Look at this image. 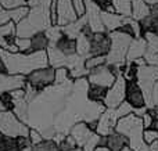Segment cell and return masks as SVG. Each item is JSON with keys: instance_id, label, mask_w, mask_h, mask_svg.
Listing matches in <instances>:
<instances>
[{"instance_id": "6da1fadb", "label": "cell", "mask_w": 158, "mask_h": 151, "mask_svg": "<svg viewBox=\"0 0 158 151\" xmlns=\"http://www.w3.org/2000/svg\"><path fill=\"white\" fill-rule=\"evenodd\" d=\"M74 79L63 85H53L39 92L28 104V114L25 124L31 129L42 133L44 140H53L57 133L54 130V122L58 114L64 110L67 99L72 92Z\"/></svg>"}, {"instance_id": "7a4b0ae2", "label": "cell", "mask_w": 158, "mask_h": 151, "mask_svg": "<svg viewBox=\"0 0 158 151\" xmlns=\"http://www.w3.org/2000/svg\"><path fill=\"white\" fill-rule=\"evenodd\" d=\"M0 57L4 61L8 75L29 76L32 72L38 69L50 67L46 50L33 53H10L7 50L0 49Z\"/></svg>"}, {"instance_id": "3957f363", "label": "cell", "mask_w": 158, "mask_h": 151, "mask_svg": "<svg viewBox=\"0 0 158 151\" xmlns=\"http://www.w3.org/2000/svg\"><path fill=\"white\" fill-rule=\"evenodd\" d=\"M52 6L31 8L29 14L17 24V38L31 39L40 32H44L53 25L52 19Z\"/></svg>"}, {"instance_id": "277c9868", "label": "cell", "mask_w": 158, "mask_h": 151, "mask_svg": "<svg viewBox=\"0 0 158 151\" xmlns=\"http://www.w3.org/2000/svg\"><path fill=\"white\" fill-rule=\"evenodd\" d=\"M115 132L123 135L129 141V149L133 151H150L148 144L144 141V125L140 116L131 114V115L121 118L117 122Z\"/></svg>"}, {"instance_id": "5b68a950", "label": "cell", "mask_w": 158, "mask_h": 151, "mask_svg": "<svg viewBox=\"0 0 158 151\" xmlns=\"http://www.w3.org/2000/svg\"><path fill=\"white\" fill-rule=\"evenodd\" d=\"M111 39V49L110 53L106 55V64L111 68L125 69L126 67V55H128L129 47L133 42V36L123 33L121 31L108 33Z\"/></svg>"}, {"instance_id": "8992f818", "label": "cell", "mask_w": 158, "mask_h": 151, "mask_svg": "<svg viewBox=\"0 0 158 151\" xmlns=\"http://www.w3.org/2000/svg\"><path fill=\"white\" fill-rule=\"evenodd\" d=\"M69 136L75 140L79 149H82L83 151H94L97 147L101 146V140H103V136L94 132L85 122H79L75 125L69 132Z\"/></svg>"}, {"instance_id": "52a82bcc", "label": "cell", "mask_w": 158, "mask_h": 151, "mask_svg": "<svg viewBox=\"0 0 158 151\" xmlns=\"http://www.w3.org/2000/svg\"><path fill=\"white\" fill-rule=\"evenodd\" d=\"M0 133L14 139L29 137L31 129L13 111H3L0 112Z\"/></svg>"}, {"instance_id": "ba28073f", "label": "cell", "mask_w": 158, "mask_h": 151, "mask_svg": "<svg viewBox=\"0 0 158 151\" xmlns=\"http://www.w3.org/2000/svg\"><path fill=\"white\" fill-rule=\"evenodd\" d=\"M136 80L139 83L140 89L143 90L146 99V107L150 110L154 108L153 104V90L156 86L157 80H158V68L157 67H151V65H143V67H137V75H136Z\"/></svg>"}, {"instance_id": "9c48e42d", "label": "cell", "mask_w": 158, "mask_h": 151, "mask_svg": "<svg viewBox=\"0 0 158 151\" xmlns=\"http://www.w3.org/2000/svg\"><path fill=\"white\" fill-rule=\"evenodd\" d=\"M123 101H126V79L123 74L118 75L115 83L107 90V96L104 99V105L107 108L115 110Z\"/></svg>"}, {"instance_id": "30bf717a", "label": "cell", "mask_w": 158, "mask_h": 151, "mask_svg": "<svg viewBox=\"0 0 158 151\" xmlns=\"http://www.w3.org/2000/svg\"><path fill=\"white\" fill-rule=\"evenodd\" d=\"M87 80H89L90 85L100 86V88H104L108 90L117 80V75L112 71L111 67L104 64V65H100L97 68L92 69L87 75Z\"/></svg>"}, {"instance_id": "8fae6325", "label": "cell", "mask_w": 158, "mask_h": 151, "mask_svg": "<svg viewBox=\"0 0 158 151\" xmlns=\"http://www.w3.org/2000/svg\"><path fill=\"white\" fill-rule=\"evenodd\" d=\"M54 82H56V69L52 68V67L38 69V71L32 72L29 76H27V83H29L38 92H42L44 89L53 86Z\"/></svg>"}, {"instance_id": "7c38bea8", "label": "cell", "mask_w": 158, "mask_h": 151, "mask_svg": "<svg viewBox=\"0 0 158 151\" xmlns=\"http://www.w3.org/2000/svg\"><path fill=\"white\" fill-rule=\"evenodd\" d=\"M85 7H86V13L83 17L86 18L87 27L93 31V33H107L101 18L103 10L92 0H85Z\"/></svg>"}, {"instance_id": "4fadbf2b", "label": "cell", "mask_w": 158, "mask_h": 151, "mask_svg": "<svg viewBox=\"0 0 158 151\" xmlns=\"http://www.w3.org/2000/svg\"><path fill=\"white\" fill-rule=\"evenodd\" d=\"M56 3H57V24L56 25L63 28L79 19L72 0H56Z\"/></svg>"}, {"instance_id": "5bb4252c", "label": "cell", "mask_w": 158, "mask_h": 151, "mask_svg": "<svg viewBox=\"0 0 158 151\" xmlns=\"http://www.w3.org/2000/svg\"><path fill=\"white\" fill-rule=\"evenodd\" d=\"M126 101L133 107V110L146 107V99L136 79L126 80Z\"/></svg>"}, {"instance_id": "9a60e30c", "label": "cell", "mask_w": 158, "mask_h": 151, "mask_svg": "<svg viewBox=\"0 0 158 151\" xmlns=\"http://www.w3.org/2000/svg\"><path fill=\"white\" fill-rule=\"evenodd\" d=\"M111 49V39L108 33H94L92 36L90 57H106Z\"/></svg>"}, {"instance_id": "2e32d148", "label": "cell", "mask_w": 158, "mask_h": 151, "mask_svg": "<svg viewBox=\"0 0 158 151\" xmlns=\"http://www.w3.org/2000/svg\"><path fill=\"white\" fill-rule=\"evenodd\" d=\"M119 119L117 118V114L115 110L111 108H107L106 112L101 115V118L97 122V128H96V132L100 136H108L111 133L115 132V126H117V122Z\"/></svg>"}, {"instance_id": "e0dca14e", "label": "cell", "mask_w": 158, "mask_h": 151, "mask_svg": "<svg viewBox=\"0 0 158 151\" xmlns=\"http://www.w3.org/2000/svg\"><path fill=\"white\" fill-rule=\"evenodd\" d=\"M27 78L21 75H8L0 74V96L4 93H10L17 89H25Z\"/></svg>"}, {"instance_id": "ac0fdd59", "label": "cell", "mask_w": 158, "mask_h": 151, "mask_svg": "<svg viewBox=\"0 0 158 151\" xmlns=\"http://www.w3.org/2000/svg\"><path fill=\"white\" fill-rule=\"evenodd\" d=\"M29 137H8L0 133V151H22L31 147Z\"/></svg>"}, {"instance_id": "d6986e66", "label": "cell", "mask_w": 158, "mask_h": 151, "mask_svg": "<svg viewBox=\"0 0 158 151\" xmlns=\"http://www.w3.org/2000/svg\"><path fill=\"white\" fill-rule=\"evenodd\" d=\"M46 51H47V55H49V65L52 67V68H54V69L68 68L72 55L63 54L61 51H58V50L56 49L54 44H49Z\"/></svg>"}, {"instance_id": "ffe728a7", "label": "cell", "mask_w": 158, "mask_h": 151, "mask_svg": "<svg viewBox=\"0 0 158 151\" xmlns=\"http://www.w3.org/2000/svg\"><path fill=\"white\" fill-rule=\"evenodd\" d=\"M147 54V42L144 38L133 39L126 55V64H133L139 58H144Z\"/></svg>"}, {"instance_id": "44dd1931", "label": "cell", "mask_w": 158, "mask_h": 151, "mask_svg": "<svg viewBox=\"0 0 158 151\" xmlns=\"http://www.w3.org/2000/svg\"><path fill=\"white\" fill-rule=\"evenodd\" d=\"M101 146L108 147L111 151H122L125 147H129V141L123 135L114 132L108 136H103Z\"/></svg>"}, {"instance_id": "7402d4cb", "label": "cell", "mask_w": 158, "mask_h": 151, "mask_svg": "<svg viewBox=\"0 0 158 151\" xmlns=\"http://www.w3.org/2000/svg\"><path fill=\"white\" fill-rule=\"evenodd\" d=\"M101 18H103V24H104V28H106L107 33H111V32L118 31L121 27H122L125 19H126V17H122V15L115 14V13L103 11V13H101Z\"/></svg>"}, {"instance_id": "603a6c76", "label": "cell", "mask_w": 158, "mask_h": 151, "mask_svg": "<svg viewBox=\"0 0 158 151\" xmlns=\"http://www.w3.org/2000/svg\"><path fill=\"white\" fill-rule=\"evenodd\" d=\"M142 31H143V35L147 32L154 33V35H158V4L151 6V14L144 18L142 22Z\"/></svg>"}, {"instance_id": "cb8c5ba5", "label": "cell", "mask_w": 158, "mask_h": 151, "mask_svg": "<svg viewBox=\"0 0 158 151\" xmlns=\"http://www.w3.org/2000/svg\"><path fill=\"white\" fill-rule=\"evenodd\" d=\"M151 14V7L144 0H133L132 2V17L135 21L142 22Z\"/></svg>"}, {"instance_id": "d4e9b609", "label": "cell", "mask_w": 158, "mask_h": 151, "mask_svg": "<svg viewBox=\"0 0 158 151\" xmlns=\"http://www.w3.org/2000/svg\"><path fill=\"white\" fill-rule=\"evenodd\" d=\"M54 46H56V49H57L58 51H61L63 54H65V55L77 54V40H75V39H71L69 36H67V35H63V38H61L57 43H54Z\"/></svg>"}, {"instance_id": "484cf974", "label": "cell", "mask_w": 158, "mask_h": 151, "mask_svg": "<svg viewBox=\"0 0 158 151\" xmlns=\"http://www.w3.org/2000/svg\"><path fill=\"white\" fill-rule=\"evenodd\" d=\"M86 25H87L86 18H85V17H81L78 21L72 22V24L67 25V27H63V32H64V35H67L71 39H75V40H77V39L79 38V35L83 32V29H85Z\"/></svg>"}, {"instance_id": "4316f807", "label": "cell", "mask_w": 158, "mask_h": 151, "mask_svg": "<svg viewBox=\"0 0 158 151\" xmlns=\"http://www.w3.org/2000/svg\"><path fill=\"white\" fill-rule=\"evenodd\" d=\"M90 49H92V36L81 33L77 39V54L83 58H90Z\"/></svg>"}, {"instance_id": "83f0119b", "label": "cell", "mask_w": 158, "mask_h": 151, "mask_svg": "<svg viewBox=\"0 0 158 151\" xmlns=\"http://www.w3.org/2000/svg\"><path fill=\"white\" fill-rule=\"evenodd\" d=\"M31 53L33 51H42V50H47L50 42L47 39V36L44 35V32H40L38 35H35L33 38H31Z\"/></svg>"}, {"instance_id": "f1b7e54d", "label": "cell", "mask_w": 158, "mask_h": 151, "mask_svg": "<svg viewBox=\"0 0 158 151\" xmlns=\"http://www.w3.org/2000/svg\"><path fill=\"white\" fill-rule=\"evenodd\" d=\"M132 2L133 0H112L115 13L126 18L132 17Z\"/></svg>"}, {"instance_id": "f546056e", "label": "cell", "mask_w": 158, "mask_h": 151, "mask_svg": "<svg viewBox=\"0 0 158 151\" xmlns=\"http://www.w3.org/2000/svg\"><path fill=\"white\" fill-rule=\"evenodd\" d=\"M107 96V89L100 88L96 85H90L89 92H87V97L90 101H97V103H104V99Z\"/></svg>"}, {"instance_id": "4dcf8cb0", "label": "cell", "mask_w": 158, "mask_h": 151, "mask_svg": "<svg viewBox=\"0 0 158 151\" xmlns=\"http://www.w3.org/2000/svg\"><path fill=\"white\" fill-rule=\"evenodd\" d=\"M44 35L47 36V39H49L50 43L54 44L63 38L64 32H63V28L61 27H58V25H52L50 28H47V29L44 31Z\"/></svg>"}, {"instance_id": "1f68e13d", "label": "cell", "mask_w": 158, "mask_h": 151, "mask_svg": "<svg viewBox=\"0 0 158 151\" xmlns=\"http://www.w3.org/2000/svg\"><path fill=\"white\" fill-rule=\"evenodd\" d=\"M32 151H61L60 144H57L54 140H43L42 143L31 146Z\"/></svg>"}, {"instance_id": "d6a6232c", "label": "cell", "mask_w": 158, "mask_h": 151, "mask_svg": "<svg viewBox=\"0 0 158 151\" xmlns=\"http://www.w3.org/2000/svg\"><path fill=\"white\" fill-rule=\"evenodd\" d=\"M143 38L147 42V54H158V35L147 32Z\"/></svg>"}, {"instance_id": "836d02e7", "label": "cell", "mask_w": 158, "mask_h": 151, "mask_svg": "<svg viewBox=\"0 0 158 151\" xmlns=\"http://www.w3.org/2000/svg\"><path fill=\"white\" fill-rule=\"evenodd\" d=\"M29 11H31V8L28 7V6H25V7H18V8H14V10H8V13H10L11 21L18 24V22H21L22 19L29 14Z\"/></svg>"}, {"instance_id": "e575fe53", "label": "cell", "mask_w": 158, "mask_h": 151, "mask_svg": "<svg viewBox=\"0 0 158 151\" xmlns=\"http://www.w3.org/2000/svg\"><path fill=\"white\" fill-rule=\"evenodd\" d=\"M0 6L6 10H14V8L28 6V2L27 0H0Z\"/></svg>"}, {"instance_id": "d590c367", "label": "cell", "mask_w": 158, "mask_h": 151, "mask_svg": "<svg viewBox=\"0 0 158 151\" xmlns=\"http://www.w3.org/2000/svg\"><path fill=\"white\" fill-rule=\"evenodd\" d=\"M133 107H132L131 104H129L128 101H123L122 104L119 105L118 108H115V114H117V118L121 119V118H125V116L131 115V114H133Z\"/></svg>"}, {"instance_id": "8d00e7d4", "label": "cell", "mask_w": 158, "mask_h": 151, "mask_svg": "<svg viewBox=\"0 0 158 151\" xmlns=\"http://www.w3.org/2000/svg\"><path fill=\"white\" fill-rule=\"evenodd\" d=\"M69 79H71V76H69V69L68 68L56 69V82H54V85H63V83L68 82Z\"/></svg>"}, {"instance_id": "74e56055", "label": "cell", "mask_w": 158, "mask_h": 151, "mask_svg": "<svg viewBox=\"0 0 158 151\" xmlns=\"http://www.w3.org/2000/svg\"><path fill=\"white\" fill-rule=\"evenodd\" d=\"M104 64H106V57H90L86 60V69L90 72L92 69L104 65Z\"/></svg>"}, {"instance_id": "f35d334b", "label": "cell", "mask_w": 158, "mask_h": 151, "mask_svg": "<svg viewBox=\"0 0 158 151\" xmlns=\"http://www.w3.org/2000/svg\"><path fill=\"white\" fill-rule=\"evenodd\" d=\"M14 43L19 49V53H31V39H22V38H15Z\"/></svg>"}, {"instance_id": "ab89813d", "label": "cell", "mask_w": 158, "mask_h": 151, "mask_svg": "<svg viewBox=\"0 0 158 151\" xmlns=\"http://www.w3.org/2000/svg\"><path fill=\"white\" fill-rule=\"evenodd\" d=\"M143 137H144V141L146 144H153L154 141L158 140V130L156 129H144V135H143Z\"/></svg>"}, {"instance_id": "60d3db41", "label": "cell", "mask_w": 158, "mask_h": 151, "mask_svg": "<svg viewBox=\"0 0 158 151\" xmlns=\"http://www.w3.org/2000/svg\"><path fill=\"white\" fill-rule=\"evenodd\" d=\"M29 140H31V144H32V146H35V144L42 143V141H43L44 139H43V136H42V133H39L38 130L31 129V133H29Z\"/></svg>"}, {"instance_id": "b9f144b4", "label": "cell", "mask_w": 158, "mask_h": 151, "mask_svg": "<svg viewBox=\"0 0 158 151\" xmlns=\"http://www.w3.org/2000/svg\"><path fill=\"white\" fill-rule=\"evenodd\" d=\"M28 2V7L33 8V7H42V6H52L54 0H27Z\"/></svg>"}, {"instance_id": "7bdbcfd3", "label": "cell", "mask_w": 158, "mask_h": 151, "mask_svg": "<svg viewBox=\"0 0 158 151\" xmlns=\"http://www.w3.org/2000/svg\"><path fill=\"white\" fill-rule=\"evenodd\" d=\"M72 3H74V7H75V10H77V13H78V17H79V18H81V17H83L85 13H86L85 0H72Z\"/></svg>"}, {"instance_id": "ee69618b", "label": "cell", "mask_w": 158, "mask_h": 151, "mask_svg": "<svg viewBox=\"0 0 158 151\" xmlns=\"http://www.w3.org/2000/svg\"><path fill=\"white\" fill-rule=\"evenodd\" d=\"M8 22H11L10 13H8V10H6V8H3L2 6H0V27L8 24Z\"/></svg>"}, {"instance_id": "f6af8a7d", "label": "cell", "mask_w": 158, "mask_h": 151, "mask_svg": "<svg viewBox=\"0 0 158 151\" xmlns=\"http://www.w3.org/2000/svg\"><path fill=\"white\" fill-rule=\"evenodd\" d=\"M144 60L147 63V65L157 67L158 68V54H146Z\"/></svg>"}, {"instance_id": "bcb514c9", "label": "cell", "mask_w": 158, "mask_h": 151, "mask_svg": "<svg viewBox=\"0 0 158 151\" xmlns=\"http://www.w3.org/2000/svg\"><path fill=\"white\" fill-rule=\"evenodd\" d=\"M92 2H94L103 11H106L107 8L112 4V0H92Z\"/></svg>"}, {"instance_id": "7dc6e473", "label": "cell", "mask_w": 158, "mask_h": 151, "mask_svg": "<svg viewBox=\"0 0 158 151\" xmlns=\"http://www.w3.org/2000/svg\"><path fill=\"white\" fill-rule=\"evenodd\" d=\"M143 125H144V129H153V118H151L150 114H146L143 115Z\"/></svg>"}, {"instance_id": "c3c4849f", "label": "cell", "mask_w": 158, "mask_h": 151, "mask_svg": "<svg viewBox=\"0 0 158 151\" xmlns=\"http://www.w3.org/2000/svg\"><path fill=\"white\" fill-rule=\"evenodd\" d=\"M153 104H154V107H158V80L153 90Z\"/></svg>"}, {"instance_id": "681fc988", "label": "cell", "mask_w": 158, "mask_h": 151, "mask_svg": "<svg viewBox=\"0 0 158 151\" xmlns=\"http://www.w3.org/2000/svg\"><path fill=\"white\" fill-rule=\"evenodd\" d=\"M0 74H7V68H6L4 61L2 60V57H0Z\"/></svg>"}, {"instance_id": "f907efd6", "label": "cell", "mask_w": 158, "mask_h": 151, "mask_svg": "<svg viewBox=\"0 0 158 151\" xmlns=\"http://www.w3.org/2000/svg\"><path fill=\"white\" fill-rule=\"evenodd\" d=\"M148 149H150V151H158V140L154 141L153 144H150V146H148Z\"/></svg>"}, {"instance_id": "816d5d0a", "label": "cell", "mask_w": 158, "mask_h": 151, "mask_svg": "<svg viewBox=\"0 0 158 151\" xmlns=\"http://www.w3.org/2000/svg\"><path fill=\"white\" fill-rule=\"evenodd\" d=\"M144 2L147 3L150 7H151V6H154V4H158V0H144Z\"/></svg>"}, {"instance_id": "f5cc1de1", "label": "cell", "mask_w": 158, "mask_h": 151, "mask_svg": "<svg viewBox=\"0 0 158 151\" xmlns=\"http://www.w3.org/2000/svg\"><path fill=\"white\" fill-rule=\"evenodd\" d=\"M94 151H111L108 149V147H104V146H100V147H97Z\"/></svg>"}, {"instance_id": "db71d44e", "label": "cell", "mask_w": 158, "mask_h": 151, "mask_svg": "<svg viewBox=\"0 0 158 151\" xmlns=\"http://www.w3.org/2000/svg\"><path fill=\"white\" fill-rule=\"evenodd\" d=\"M122 151H133V150H131V149H129V147H125V149H123Z\"/></svg>"}, {"instance_id": "11a10c76", "label": "cell", "mask_w": 158, "mask_h": 151, "mask_svg": "<svg viewBox=\"0 0 158 151\" xmlns=\"http://www.w3.org/2000/svg\"><path fill=\"white\" fill-rule=\"evenodd\" d=\"M22 151H32V149H31V147H28V149H25V150H22Z\"/></svg>"}, {"instance_id": "9f6ffc18", "label": "cell", "mask_w": 158, "mask_h": 151, "mask_svg": "<svg viewBox=\"0 0 158 151\" xmlns=\"http://www.w3.org/2000/svg\"><path fill=\"white\" fill-rule=\"evenodd\" d=\"M72 151H83V150H82V149H79V147H78V149H75V150H72Z\"/></svg>"}]
</instances>
